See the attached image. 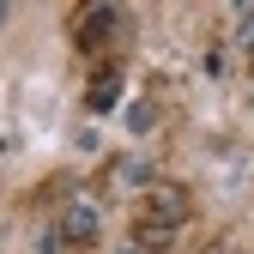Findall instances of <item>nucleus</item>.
I'll use <instances>...</instances> for the list:
<instances>
[{
    "label": "nucleus",
    "mask_w": 254,
    "mask_h": 254,
    "mask_svg": "<svg viewBox=\"0 0 254 254\" xmlns=\"http://www.w3.org/2000/svg\"><path fill=\"white\" fill-rule=\"evenodd\" d=\"M139 218L145 224H164V230H182L188 218H194V194H188L182 182H151L139 194Z\"/></svg>",
    "instance_id": "1"
},
{
    "label": "nucleus",
    "mask_w": 254,
    "mask_h": 254,
    "mask_svg": "<svg viewBox=\"0 0 254 254\" xmlns=\"http://www.w3.org/2000/svg\"><path fill=\"white\" fill-rule=\"evenodd\" d=\"M55 230L67 236L79 254L103 236V212H97V200H85V194H73V200H61V212H55Z\"/></svg>",
    "instance_id": "2"
},
{
    "label": "nucleus",
    "mask_w": 254,
    "mask_h": 254,
    "mask_svg": "<svg viewBox=\"0 0 254 254\" xmlns=\"http://www.w3.org/2000/svg\"><path fill=\"white\" fill-rule=\"evenodd\" d=\"M115 30H121V12H115V6H85V12L73 18V37H79V49H103Z\"/></svg>",
    "instance_id": "3"
},
{
    "label": "nucleus",
    "mask_w": 254,
    "mask_h": 254,
    "mask_svg": "<svg viewBox=\"0 0 254 254\" xmlns=\"http://www.w3.org/2000/svg\"><path fill=\"white\" fill-rule=\"evenodd\" d=\"M115 103H121V67L103 61V67L91 73V85H85V109H91V115H109Z\"/></svg>",
    "instance_id": "4"
},
{
    "label": "nucleus",
    "mask_w": 254,
    "mask_h": 254,
    "mask_svg": "<svg viewBox=\"0 0 254 254\" xmlns=\"http://www.w3.org/2000/svg\"><path fill=\"white\" fill-rule=\"evenodd\" d=\"M170 242H176V230H164V224H145V218L133 224V248H145V254H164Z\"/></svg>",
    "instance_id": "5"
},
{
    "label": "nucleus",
    "mask_w": 254,
    "mask_h": 254,
    "mask_svg": "<svg viewBox=\"0 0 254 254\" xmlns=\"http://www.w3.org/2000/svg\"><path fill=\"white\" fill-rule=\"evenodd\" d=\"M236 49L254 61V6H242V18H236Z\"/></svg>",
    "instance_id": "6"
},
{
    "label": "nucleus",
    "mask_w": 254,
    "mask_h": 254,
    "mask_svg": "<svg viewBox=\"0 0 254 254\" xmlns=\"http://www.w3.org/2000/svg\"><path fill=\"white\" fill-rule=\"evenodd\" d=\"M43 254H79V248H73V242H67V236H61V230H55V224H49V230H43Z\"/></svg>",
    "instance_id": "7"
},
{
    "label": "nucleus",
    "mask_w": 254,
    "mask_h": 254,
    "mask_svg": "<svg viewBox=\"0 0 254 254\" xmlns=\"http://www.w3.org/2000/svg\"><path fill=\"white\" fill-rule=\"evenodd\" d=\"M121 254H145V248H133V242H127V248H121Z\"/></svg>",
    "instance_id": "8"
},
{
    "label": "nucleus",
    "mask_w": 254,
    "mask_h": 254,
    "mask_svg": "<svg viewBox=\"0 0 254 254\" xmlns=\"http://www.w3.org/2000/svg\"><path fill=\"white\" fill-rule=\"evenodd\" d=\"M212 254H218V248H212Z\"/></svg>",
    "instance_id": "9"
}]
</instances>
